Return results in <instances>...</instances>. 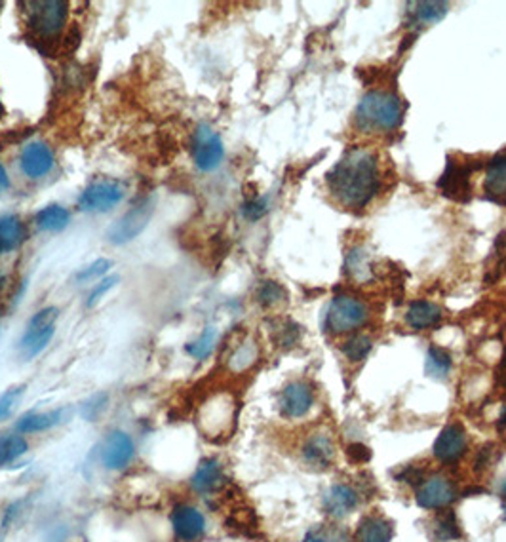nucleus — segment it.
Instances as JSON below:
<instances>
[{
	"instance_id": "f257e3e1",
	"label": "nucleus",
	"mask_w": 506,
	"mask_h": 542,
	"mask_svg": "<svg viewBox=\"0 0 506 542\" xmlns=\"http://www.w3.org/2000/svg\"><path fill=\"white\" fill-rule=\"evenodd\" d=\"M325 183L339 206L346 210L367 208L383 187L379 156L369 149H350L327 173Z\"/></svg>"
},
{
	"instance_id": "f03ea898",
	"label": "nucleus",
	"mask_w": 506,
	"mask_h": 542,
	"mask_svg": "<svg viewBox=\"0 0 506 542\" xmlns=\"http://www.w3.org/2000/svg\"><path fill=\"white\" fill-rule=\"evenodd\" d=\"M238 400L227 389L208 392L196 405L194 424L208 442H225L236 426Z\"/></svg>"
},
{
	"instance_id": "7ed1b4c3",
	"label": "nucleus",
	"mask_w": 506,
	"mask_h": 542,
	"mask_svg": "<svg viewBox=\"0 0 506 542\" xmlns=\"http://www.w3.org/2000/svg\"><path fill=\"white\" fill-rule=\"evenodd\" d=\"M355 119L362 131H392L404 120V103L392 92L371 89L358 103Z\"/></svg>"
},
{
	"instance_id": "20e7f679",
	"label": "nucleus",
	"mask_w": 506,
	"mask_h": 542,
	"mask_svg": "<svg viewBox=\"0 0 506 542\" xmlns=\"http://www.w3.org/2000/svg\"><path fill=\"white\" fill-rule=\"evenodd\" d=\"M57 316L59 310L56 307L40 308L36 314H33L26 333L19 339V354L26 361H31L48 349L56 335Z\"/></svg>"
},
{
	"instance_id": "39448f33",
	"label": "nucleus",
	"mask_w": 506,
	"mask_h": 542,
	"mask_svg": "<svg viewBox=\"0 0 506 542\" xmlns=\"http://www.w3.org/2000/svg\"><path fill=\"white\" fill-rule=\"evenodd\" d=\"M27 27L38 38L57 36L69 17V5L65 0H38L26 5Z\"/></svg>"
},
{
	"instance_id": "423d86ee",
	"label": "nucleus",
	"mask_w": 506,
	"mask_h": 542,
	"mask_svg": "<svg viewBox=\"0 0 506 542\" xmlns=\"http://www.w3.org/2000/svg\"><path fill=\"white\" fill-rule=\"evenodd\" d=\"M369 320V308L362 299L337 296L325 312V329L329 333H350L360 329Z\"/></svg>"
},
{
	"instance_id": "0eeeda50",
	"label": "nucleus",
	"mask_w": 506,
	"mask_h": 542,
	"mask_svg": "<svg viewBox=\"0 0 506 542\" xmlns=\"http://www.w3.org/2000/svg\"><path fill=\"white\" fill-rule=\"evenodd\" d=\"M126 185L119 179L101 177L92 181L78 196V208L88 214H105L117 208L124 200Z\"/></svg>"
},
{
	"instance_id": "6e6552de",
	"label": "nucleus",
	"mask_w": 506,
	"mask_h": 542,
	"mask_svg": "<svg viewBox=\"0 0 506 542\" xmlns=\"http://www.w3.org/2000/svg\"><path fill=\"white\" fill-rule=\"evenodd\" d=\"M152 212H155V200L145 198L138 202L134 208L126 212L119 221L111 224V229L107 231V240L115 245H122L136 240L147 229Z\"/></svg>"
},
{
	"instance_id": "1a4fd4ad",
	"label": "nucleus",
	"mask_w": 506,
	"mask_h": 542,
	"mask_svg": "<svg viewBox=\"0 0 506 542\" xmlns=\"http://www.w3.org/2000/svg\"><path fill=\"white\" fill-rule=\"evenodd\" d=\"M136 459V442L124 431H111L101 447H99V461L105 470L108 472H122Z\"/></svg>"
},
{
	"instance_id": "9d476101",
	"label": "nucleus",
	"mask_w": 506,
	"mask_h": 542,
	"mask_svg": "<svg viewBox=\"0 0 506 542\" xmlns=\"http://www.w3.org/2000/svg\"><path fill=\"white\" fill-rule=\"evenodd\" d=\"M170 526L180 542H198L208 531L204 512L189 503H178L171 508Z\"/></svg>"
},
{
	"instance_id": "9b49d317",
	"label": "nucleus",
	"mask_w": 506,
	"mask_h": 542,
	"mask_svg": "<svg viewBox=\"0 0 506 542\" xmlns=\"http://www.w3.org/2000/svg\"><path fill=\"white\" fill-rule=\"evenodd\" d=\"M223 156L225 147L222 138H219V133H215L206 124L198 126L192 141V161L196 168L202 172H213L223 162Z\"/></svg>"
},
{
	"instance_id": "f8f14e48",
	"label": "nucleus",
	"mask_w": 506,
	"mask_h": 542,
	"mask_svg": "<svg viewBox=\"0 0 506 542\" xmlns=\"http://www.w3.org/2000/svg\"><path fill=\"white\" fill-rule=\"evenodd\" d=\"M316 400V392L311 382L306 380H292L280 391L278 396V412L284 419H301L313 410Z\"/></svg>"
},
{
	"instance_id": "ddd939ff",
	"label": "nucleus",
	"mask_w": 506,
	"mask_h": 542,
	"mask_svg": "<svg viewBox=\"0 0 506 542\" xmlns=\"http://www.w3.org/2000/svg\"><path fill=\"white\" fill-rule=\"evenodd\" d=\"M56 166L54 151L44 141H29L19 152V170L27 179L48 177Z\"/></svg>"
},
{
	"instance_id": "4468645a",
	"label": "nucleus",
	"mask_w": 506,
	"mask_h": 542,
	"mask_svg": "<svg viewBox=\"0 0 506 542\" xmlns=\"http://www.w3.org/2000/svg\"><path fill=\"white\" fill-rule=\"evenodd\" d=\"M457 496L455 485L446 476L425 478L417 489V503L425 510H446Z\"/></svg>"
},
{
	"instance_id": "2eb2a0df",
	"label": "nucleus",
	"mask_w": 506,
	"mask_h": 542,
	"mask_svg": "<svg viewBox=\"0 0 506 542\" xmlns=\"http://www.w3.org/2000/svg\"><path fill=\"white\" fill-rule=\"evenodd\" d=\"M301 459L306 464V468L316 472L327 470L336 459L334 438L324 431L311 434L301 445Z\"/></svg>"
},
{
	"instance_id": "dca6fc26",
	"label": "nucleus",
	"mask_w": 506,
	"mask_h": 542,
	"mask_svg": "<svg viewBox=\"0 0 506 542\" xmlns=\"http://www.w3.org/2000/svg\"><path fill=\"white\" fill-rule=\"evenodd\" d=\"M467 447H469V436H467V431L463 428V424L451 422L444 428L442 433H439V436L434 443V457L439 463L451 464L465 455Z\"/></svg>"
},
{
	"instance_id": "f3484780",
	"label": "nucleus",
	"mask_w": 506,
	"mask_h": 542,
	"mask_svg": "<svg viewBox=\"0 0 506 542\" xmlns=\"http://www.w3.org/2000/svg\"><path fill=\"white\" fill-rule=\"evenodd\" d=\"M189 484H191L192 493H196V495H202V496L215 495L217 491H222L223 485L227 484L223 464L213 457L202 459L194 468Z\"/></svg>"
},
{
	"instance_id": "a211bd4d",
	"label": "nucleus",
	"mask_w": 506,
	"mask_h": 542,
	"mask_svg": "<svg viewBox=\"0 0 506 542\" xmlns=\"http://www.w3.org/2000/svg\"><path fill=\"white\" fill-rule=\"evenodd\" d=\"M470 173H472V166H467L465 162L449 161L442 179H439V189H442V193L451 200L467 202L472 194Z\"/></svg>"
},
{
	"instance_id": "6ab92c4d",
	"label": "nucleus",
	"mask_w": 506,
	"mask_h": 542,
	"mask_svg": "<svg viewBox=\"0 0 506 542\" xmlns=\"http://www.w3.org/2000/svg\"><path fill=\"white\" fill-rule=\"evenodd\" d=\"M358 505H360V495L356 493L355 487H350L346 484L332 485L324 493V499H322V506L325 514L337 519L350 516L358 508Z\"/></svg>"
},
{
	"instance_id": "aec40b11",
	"label": "nucleus",
	"mask_w": 506,
	"mask_h": 542,
	"mask_svg": "<svg viewBox=\"0 0 506 542\" xmlns=\"http://www.w3.org/2000/svg\"><path fill=\"white\" fill-rule=\"evenodd\" d=\"M261 356L259 343L253 337H244L231 349L225 360V368L231 375H244L257 366Z\"/></svg>"
},
{
	"instance_id": "412c9836",
	"label": "nucleus",
	"mask_w": 506,
	"mask_h": 542,
	"mask_svg": "<svg viewBox=\"0 0 506 542\" xmlns=\"http://www.w3.org/2000/svg\"><path fill=\"white\" fill-rule=\"evenodd\" d=\"M65 417H67V410L65 408L52 410L46 413L33 412V413H27L15 421V433L24 434V436L48 433V431H52V428L59 426L65 421Z\"/></svg>"
},
{
	"instance_id": "4be33fe9",
	"label": "nucleus",
	"mask_w": 506,
	"mask_h": 542,
	"mask_svg": "<svg viewBox=\"0 0 506 542\" xmlns=\"http://www.w3.org/2000/svg\"><path fill=\"white\" fill-rule=\"evenodd\" d=\"M483 189H486L490 200L506 206V149L491 158L486 172V181H483Z\"/></svg>"
},
{
	"instance_id": "5701e85b",
	"label": "nucleus",
	"mask_w": 506,
	"mask_h": 542,
	"mask_svg": "<svg viewBox=\"0 0 506 542\" xmlns=\"http://www.w3.org/2000/svg\"><path fill=\"white\" fill-rule=\"evenodd\" d=\"M27 238L26 223L19 215L8 214L0 217V255L14 254Z\"/></svg>"
},
{
	"instance_id": "b1692460",
	"label": "nucleus",
	"mask_w": 506,
	"mask_h": 542,
	"mask_svg": "<svg viewBox=\"0 0 506 542\" xmlns=\"http://www.w3.org/2000/svg\"><path fill=\"white\" fill-rule=\"evenodd\" d=\"M394 537V526L390 519L379 514H369L358 524L356 542H390Z\"/></svg>"
},
{
	"instance_id": "393cba45",
	"label": "nucleus",
	"mask_w": 506,
	"mask_h": 542,
	"mask_svg": "<svg viewBox=\"0 0 506 542\" xmlns=\"http://www.w3.org/2000/svg\"><path fill=\"white\" fill-rule=\"evenodd\" d=\"M27 451H29V442L26 440L24 434L19 433L0 434V470L17 464L27 455Z\"/></svg>"
},
{
	"instance_id": "a878e982",
	"label": "nucleus",
	"mask_w": 506,
	"mask_h": 542,
	"mask_svg": "<svg viewBox=\"0 0 506 542\" xmlns=\"http://www.w3.org/2000/svg\"><path fill=\"white\" fill-rule=\"evenodd\" d=\"M442 318V308L430 301H415L406 312V322L413 329L432 328Z\"/></svg>"
},
{
	"instance_id": "bb28decb",
	"label": "nucleus",
	"mask_w": 506,
	"mask_h": 542,
	"mask_svg": "<svg viewBox=\"0 0 506 542\" xmlns=\"http://www.w3.org/2000/svg\"><path fill=\"white\" fill-rule=\"evenodd\" d=\"M69 221H71L69 210L59 206V204H50L46 208H42L35 217L36 227L40 231H46V233L63 231L69 224Z\"/></svg>"
},
{
	"instance_id": "cd10ccee",
	"label": "nucleus",
	"mask_w": 506,
	"mask_h": 542,
	"mask_svg": "<svg viewBox=\"0 0 506 542\" xmlns=\"http://www.w3.org/2000/svg\"><path fill=\"white\" fill-rule=\"evenodd\" d=\"M432 535L438 542H451L460 538V527L457 522V516L451 510H444L434 517L432 522Z\"/></svg>"
},
{
	"instance_id": "c85d7f7f",
	"label": "nucleus",
	"mask_w": 506,
	"mask_h": 542,
	"mask_svg": "<svg viewBox=\"0 0 506 542\" xmlns=\"http://www.w3.org/2000/svg\"><path fill=\"white\" fill-rule=\"evenodd\" d=\"M217 339H219L217 329L213 326H208L201 335L194 339V341H191L187 345V354L198 361L210 358L217 347Z\"/></svg>"
},
{
	"instance_id": "c756f323",
	"label": "nucleus",
	"mask_w": 506,
	"mask_h": 542,
	"mask_svg": "<svg viewBox=\"0 0 506 542\" xmlns=\"http://www.w3.org/2000/svg\"><path fill=\"white\" fill-rule=\"evenodd\" d=\"M451 354L442 347H430L427 354V373L432 379H446L451 371Z\"/></svg>"
},
{
	"instance_id": "7c9ffc66",
	"label": "nucleus",
	"mask_w": 506,
	"mask_h": 542,
	"mask_svg": "<svg viewBox=\"0 0 506 542\" xmlns=\"http://www.w3.org/2000/svg\"><path fill=\"white\" fill-rule=\"evenodd\" d=\"M371 349H373V341H371V337L366 335V333L352 335L350 339H346V341L341 347L343 354L350 361H362V360H366L367 354L371 352Z\"/></svg>"
},
{
	"instance_id": "2f4dec72",
	"label": "nucleus",
	"mask_w": 506,
	"mask_h": 542,
	"mask_svg": "<svg viewBox=\"0 0 506 542\" xmlns=\"http://www.w3.org/2000/svg\"><path fill=\"white\" fill-rule=\"evenodd\" d=\"M415 10H411L413 17L419 21V24H434V21H439L448 14V5L446 3H415L411 5Z\"/></svg>"
},
{
	"instance_id": "473e14b6",
	"label": "nucleus",
	"mask_w": 506,
	"mask_h": 542,
	"mask_svg": "<svg viewBox=\"0 0 506 542\" xmlns=\"http://www.w3.org/2000/svg\"><path fill=\"white\" fill-rule=\"evenodd\" d=\"M285 297H288V293H285V289L278 282H273V280L263 282L259 286V289H257V301H259V305L267 307V308L284 303Z\"/></svg>"
},
{
	"instance_id": "72a5a7b5",
	"label": "nucleus",
	"mask_w": 506,
	"mask_h": 542,
	"mask_svg": "<svg viewBox=\"0 0 506 542\" xmlns=\"http://www.w3.org/2000/svg\"><path fill=\"white\" fill-rule=\"evenodd\" d=\"M273 333H274L276 345L282 347V349H294L299 343V339H301V328L292 320L280 322L274 328Z\"/></svg>"
},
{
	"instance_id": "f704fd0d",
	"label": "nucleus",
	"mask_w": 506,
	"mask_h": 542,
	"mask_svg": "<svg viewBox=\"0 0 506 542\" xmlns=\"http://www.w3.org/2000/svg\"><path fill=\"white\" fill-rule=\"evenodd\" d=\"M306 542H355V540H352V537L343 527L322 526L309 533Z\"/></svg>"
},
{
	"instance_id": "c9c22d12",
	"label": "nucleus",
	"mask_w": 506,
	"mask_h": 542,
	"mask_svg": "<svg viewBox=\"0 0 506 542\" xmlns=\"http://www.w3.org/2000/svg\"><path fill=\"white\" fill-rule=\"evenodd\" d=\"M24 392H26V387H12L6 392L0 394V422L8 421L14 415L21 398H24Z\"/></svg>"
},
{
	"instance_id": "e433bc0d",
	"label": "nucleus",
	"mask_w": 506,
	"mask_h": 542,
	"mask_svg": "<svg viewBox=\"0 0 506 542\" xmlns=\"http://www.w3.org/2000/svg\"><path fill=\"white\" fill-rule=\"evenodd\" d=\"M113 266V261L111 259H98V261H94L92 265H88V266H84L80 273L77 275V280L78 282H92V280H96V278H101V276H105L107 273H108V268Z\"/></svg>"
},
{
	"instance_id": "4c0bfd02",
	"label": "nucleus",
	"mask_w": 506,
	"mask_h": 542,
	"mask_svg": "<svg viewBox=\"0 0 506 542\" xmlns=\"http://www.w3.org/2000/svg\"><path fill=\"white\" fill-rule=\"evenodd\" d=\"M107 408V394H94L90 400H88L84 405H82V417L86 421H96Z\"/></svg>"
},
{
	"instance_id": "58836bf2",
	"label": "nucleus",
	"mask_w": 506,
	"mask_h": 542,
	"mask_svg": "<svg viewBox=\"0 0 506 542\" xmlns=\"http://www.w3.org/2000/svg\"><path fill=\"white\" fill-rule=\"evenodd\" d=\"M117 284H119V276H107L105 280H101L99 284H96L90 296H88L86 307H96V305H98V303L107 296V293L111 291Z\"/></svg>"
},
{
	"instance_id": "ea45409f",
	"label": "nucleus",
	"mask_w": 506,
	"mask_h": 542,
	"mask_svg": "<svg viewBox=\"0 0 506 542\" xmlns=\"http://www.w3.org/2000/svg\"><path fill=\"white\" fill-rule=\"evenodd\" d=\"M242 212H244L246 219L250 221H257L261 219L263 215L267 214V202L263 198H255V200H250L244 204V208H242Z\"/></svg>"
},
{
	"instance_id": "a19ab883",
	"label": "nucleus",
	"mask_w": 506,
	"mask_h": 542,
	"mask_svg": "<svg viewBox=\"0 0 506 542\" xmlns=\"http://www.w3.org/2000/svg\"><path fill=\"white\" fill-rule=\"evenodd\" d=\"M400 480L411 485H421L425 480V472L419 466H408L400 472Z\"/></svg>"
},
{
	"instance_id": "79ce46f5",
	"label": "nucleus",
	"mask_w": 506,
	"mask_h": 542,
	"mask_svg": "<svg viewBox=\"0 0 506 542\" xmlns=\"http://www.w3.org/2000/svg\"><path fill=\"white\" fill-rule=\"evenodd\" d=\"M348 457L355 463H367L371 459V451L364 443H352L348 447Z\"/></svg>"
},
{
	"instance_id": "37998d69",
	"label": "nucleus",
	"mask_w": 506,
	"mask_h": 542,
	"mask_svg": "<svg viewBox=\"0 0 506 542\" xmlns=\"http://www.w3.org/2000/svg\"><path fill=\"white\" fill-rule=\"evenodd\" d=\"M8 187H10V177H8V172L3 166V162H0V194H3Z\"/></svg>"
},
{
	"instance_id": "c03bdc74",
	"label": "nucleus",
	"mask_w": 506,
	"mask_h": 542,
	"mask_svg": "<svg viewBox=\"0 0 506 542\" xmlns=\"http://www.w3.org/2000/svg\"><path fill=\"white\" fill-rule=\"evenodd\" d=\"M499 377H501V380L504 382V387H506V356H504V360H502V364H501V371H499Z\"/></svg>"
},
{
	"instance_id": "a18cd8bd",
	"label": "nucleus",
	"mask_w": 506,
	"mask_h": 542,
	"mask_svg": "<svg viewBox=\"0 0 506 542\" xmlns=\"http://www.w3.org/2000/svg\"><path fill=\"white\" fill-rule=\"evenodd\" d=\"M501 495L506 499V480L501 484Z\"/></svg>"
},
{
	"instance_id": "49530a36",
	"label": "nucleus",
	"mask_w": 506,
	"mask_h": 542,
	"mask_svg": "<svg viewBox=\"0 0 506 542\" xmlns=\"http://www.w3.org/2000/svg\"><path fill=\"white\" fill-rule=\"evenodd\" d=\"M5 284H6V278H5V275H0V291L5 289Z\"/></svg>"
},
{
	"instance_id": "de8ad7c7",
	"label": "nucleus",
	"mask_w": 506,
	"mask_h": 542,
	"mask_svg": "<svg viewBox=\"0 0 506 542\" xmlns=\"http://www.w3.org/2000/svg\"><path fill=\"white\" fill-rule=\"evenodd\" d=\"M504 519H506V505H504Z\"/></svg>"
},
{
	"instance_id": "09e8293b",
	"label": "nucleus",
	"mask_w": 506,
	"mask_h": 542,
	"mask_svg": "<svg viewBox=\"0 0 506 542\" xmlns=\"http://www.w3.org/2000/svg\"><path fill=\"white\" fill-rule=\"evenodd\" d=\"M0 12H3V3H0Z\"/></svg>"
},
{
	"instance_id": "8fccbe9b",
	"label": "nucleus",
	"mask_w": 506,
	"mask_h": 542,
	"mask_svg": "<svg viewBox=\"0 0 506 542\" xmlns=\"http://www.w3.org/2000/svg\"><path fill=\"white\" fill-rule=\"evenodd\" d=\"M0 112H3V105H0Z\"/></svg>"
}]
</instances>
